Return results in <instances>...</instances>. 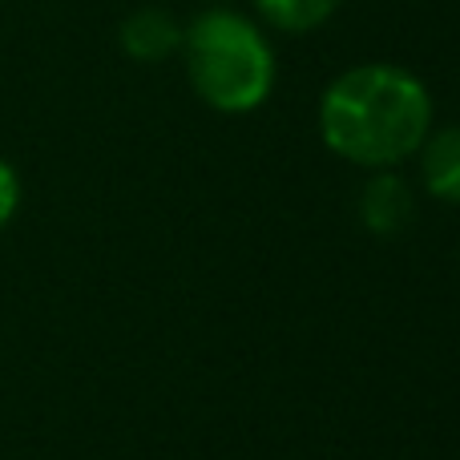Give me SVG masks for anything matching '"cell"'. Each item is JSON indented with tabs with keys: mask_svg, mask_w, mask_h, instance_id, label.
I'll list each match as a JSON object with an SVG mask.
<instances>
[{
	"mask_svg": "<svg viewBox=\"0 0 460 460\" xmlns=\"http://www.w3.org/2000/svg\"><path fill=\"white\" fill-rule=\"evenodd\" d=\"M359 218L367 230L376 234H396L408 226L412 218V190H408L404 178H396L392 170H380L372 182L359 194Z\"/></svg>",
	"mask_w": 460,
	"mask_h": 460,
	"instance_id": "cell-4",
	"label": "cell"
},
{
	"mask_svg": "<svg viewBox=\"0 0 460 460\" xmlns=\"http://www.w3.org/2000/svg\"><path fill=\"white\" fill-rule=\"evenodd\" d=\"M16 202H21V182H16V170L0 158V230H4L8 218L16 215Z\"/></svg>",
	"mask_w": 460,
	"mask_h": 460,
	"instance_id": "cell-7",
	"label": "cell"
},
{
	"mask_svg": "<svg viewBox=\"0 0 460 460\" xmlns=\"http://www.w3.org/2000/svg\"><path fill=\"white\" fill-rule=\"evenodd\" d=\"M182 24L166 8H137L121 21V49L134 61H166L174 49H182Z\"/></svg>",
	"mask_w": 460,
	"mask_h": 460,
	"instance_id": "cell-3",
	"label": "cell"
},
{
	"mask_svg": "<svg viewBox=\"0 0 460 460\" xmlns=\"http://www.w3.org/2000/svg\"><path fill=\"white\" fill-rule=\"evenodd\" d=\"M262 21L279 32H311L323 21H332L343 0H254Z\"/></svg>",
	"mask_w": 460,
	"mask_h": 460,
	"instance_id": "cell-6",
	"label": "cell"
},
{
	"mask_svg": "<svg viewBox=\"0 0 460 460\" xmlns=\"http://www.w3.org/2000/svg\"><path fill=\"white\" fill-rule=\"evenodd\" d=\"M420 170H424V186L437 199L460 207V126H445L424 137Z\"/></svg>",
	"mask_w": 460,
	"mask_h": 460,
	"instance_id": "cell-5",
	"label": "cell"
},
{
	"mask_svg": "<svg viewBox=\"0 0 460 460\" xmlns=\"http://www.w3.org/2000/svg\"><path fill=\"white\" fill-rule=\"evenodd\" d=\"M327 150L367 170H392L420 154L432 134V97L400 65H356L327 85L319 102Z\"/></svg>",
	"mask_w": 460,
	"mask_h": 460,
	"instance_id": "cell-1",
	"label": "cell"
},
{
	"mask_svg": "<svg viewBox=\"0 0 460 460\" xmlns=\"http://www.w3.org/2000/svg\"><path fill=\"white\" fill-rule=\"evenodd\" d=\"M190 85L210 110L251 113L275 89V49L243 13L210 8L182 32Z\"/></svg>",
	"mask_w": 460,
	"mask_h": 460,
	"instance_id": "cell-2",
	"label": "cell"
}]
</instances>
